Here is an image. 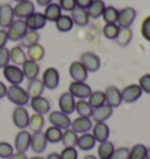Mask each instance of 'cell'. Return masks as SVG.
Returning <instances> with one entry per match:
<instances>
[{
	"mask_svg": "<svg viewBox=\"0 0 150 159\" xmlns=\"http://www.w3.org/2000/svg\"><path fill=\"white\" fill-rule=\"evenodd\" d=\"M6 97L11 103L15 104L16 107H25L30 103V97L28 96L26 89H24L21 85L11 84L7 87V94Z\"/></svg>",
	"mask_w": 150,
	"mask_h": 159,
	"instance_id": "cell-1",
	"label": "cell"
},
{
	"mask_svg": "<svg viewBox=\"0 0 150 159\" xmlns=\"http://www.w3.org/2000/svg\"><path fill=\"white\" fill-rule=\"evenodd\" d=\"M2 75L5 80L10 83V84H16L20 85L24 82V73L21 67L15 65H7L5 68H2Z\"/></svg>",
	"mask_w": 150,
	"mask_h": 159,
	"instance_id": "cell-2",
	"label": "cell"
},
{
	"mask_svg": "<svg viewBox=\"0 0 150 159\" xmlns=\"http://www.w3.org/2000/svg\"><path fill=\"white\" fill-rule=\"evenodd\" d=\"M27 26H26L25 21L22 19H15L12 24H11L7 28V36H8V41H20L21 38L25 35V33L27 32Z\"/></svg>",
	"mask_w": 150,
	"mask_h": 159,
	"instance_id": "cell-3",
	"label": "cell"
},
{
	"mask_svg": "<svg viewBox=\"0 0 150 159\" xmlns=\"http://www.w3.org/2000/svg\"><path fill=\"white\" fill-rule=\"evenodd\" d=\"M48 122L50 125H54L61 130H66L70 128L72 120L69 118V115L62 112L60 110H53L48 112Z\"/></svg>",
	"mask_w": 150,
	"mask_h": 159,
	"instance_id": "cell-4",
	"label": "cell"
},
{
	"mask_svg": "<svg viewBox=\"0 0 150 159\" xmlns=\"http://www.w3.org/2000/svg\"><path fill=\"white\" fill-rule=\"evenodd\" d=\"M42 83L46 89L54 90L60 84V74L59 70L54 67H48L42 73Z\"/></svg>",
	"mask_w": 150,
	"mask_h": 159,
	"instance_id": "cell-5",
	"label": "cell"
},
{
	"mask_svg": "<svg viewBox=\"0 0 150 159\" xmlns=\"http://www.w3.org/2000/svg\"><path fill=\"white\" fill-rule=\"evenodd\" d=\"M80 62L85 66L88 73H95L101 67L100 56L93 52H83L80 56Z\"/></svg>",
	"mask_w": 150,
	"mask_h": 159,
	"instance_id": "cell-6",
	"label": "cell"
},
{
	"mask_svg": "<svg viewBox=\"0 0 150 159\" xmlns=\"http://www.w3.org/2000/svg\"><path fill=\"white\" fill-rule=\"evenodd\" d=\"M136 15H137V12L134 7H130V6L123 7L122 10L119 11V18L116 24L121 28H130V26L135 21Z\"/></svg>",
	"mask_w": 150,
	"mask_h": 159,
	"instance_id": "cell-7",
	"label": "cell"
},
{
	"mask_svg": "<svg viewBox=\"0 0 150 159\" xmlns=\"http://www.w3.org/2000/svg\"><path fill=\"white\" fill-rule=\"evenodd\" d=\"M12 120L18 129L22 130L28 128V122H30L28 110L25 107H15L12 111Z\"/></svg>",
	"mask_w": 150,
	"mask_h": 159,
	"instance_id": "cell-8",
	"label": "cell"
},
{
	"mask_svg": "<svg viewBox=\"0 0 150 159\" xmlns=\"http://www.w3.org/2000/svg\"><path fill=\"white\" fill-rule=\"evenodd\" d=\"M91 88L89 84H87L86 82H76L73 81L70 82L69 87H68V93L74 96L77 99H87L91 94Z\"/></svg>",
	"mask_w": 150,
	"mask_h": 159,
	"instance_id": "cell-9",
	"label": "cell"
},
{
	"mask_svg": "<svg viewBox=\"0 0 150 159\" xmlns=\"http://www.w3.org/2000/svg\"><path fill=\"white\" fill-rule=\"evenodd\" d=\"M103 91L105 96V104L110 105L113 109L122 104V94L116 85H108Z\"/></svg>",
	"mask_w": 150,
	"mask_h": 159,
	"instance_id": "cell-10",
	"label": "cell"
},
{
	"mask_svg": "<svg viewBox=\"0 0 150 159\" xmlns=\"http://www.w3.org/2000/svg\"><path fill=\"white\" fill-rule=\"evenodd\" d=\"M121 94H122V101L124 103H134L137 99L141 98V96L143 95V91L138 84L131 83L121 90Z\"/></svg>",
	"mask_w": 150,
	"mask_h": 159,
	"instance_id": "cell-11",
	"label": "cell"
},
{
	"mask_svg": "<svg viewBox=\"0 0 150 159\" xmlns=\"http://www.w3.org/2000/svg\"><path fill=\"white\" fill-rule=\"evenodd\" d=\"M32 134L26 129L20 130L14 137V150L18 152H26L30 146Z\"/></svg>",
	"mask_w": 150,
	"mask_h": 159,
	"instance_id": "cell-12",
	"label": "cell"
},
{
	"mask_svg": "<svg viewBox=\"0 0 150 159\" xmlns=\"http://www.w3.org/2000/svg\"><path fill=\"white\" fill-rule=\"evenodd\" d=\"M47 139L45 137V134L41 131H33L32 134V138H30V149L36 154L42 153L46 149H47Z\"/></svg>",
	"mask_w": 150,
	"mask_h": 159,
	"instance_id": "cell-13",
	"label": "cell"
},
{
	"mask_svg": "<svg viewBox=\"0 0 150 159\" xmlns=\"http://www.w3.org/2000/svg\"><path fill=\"white\" fill-rule=\"evenodd\" d=\"M13 12H14V18L25 20L28 15L35 12V5L32 0L16 2L15 6L13 7Z\"/></svg>",
	"mask_w": 150,
	"mask_h": 159,
	"instance_id": "cell-14",
	"label": "cell"
},
{
	"mask_svg": "<svg viewBox=\"0 0 150 159\" xmlns=\"http://www.w3.org/2000/svg\"><path fill=\"white\" fill-rule=\"evenodd\" d=\"M69 76L73 81L76 82H86L88 79V70L85 68V66L81 63L80 61H73L69 66Z\"/></svg>",
	"mask_w": 150,
	"mask_h": 159,
	"instance_id": "cell-15",
	"label": "cell"
},
{
	"mask_svg": "<svg viewBox=\"0 0 150 159\" xmlns=\"http://www.w3.org/2000/svg\"><path fill=\"white\" fill-rule=\"evenodd\" d=\"M24 21H25L26 26H27V30H42L46 26V24H47V20H46L45 15H44V13H41V12H34V13H32Z\"/></svg>",
	"mask_w": 150,
	"mask_h": 159,
	"instance_id": "cell-16",
	"label": "cell"
},
{
	"mask_svg": "<svg viewBox=\"0 0 150 159\" xmlns=\"http://www.w3.org/2000/svg\"><path fill=\"white\" fill-rule=\"evenodd\" d=\"M75 103H76V98L68 91L62 93L58 101L60 111L67 115H72L75 111Z\"/></svg>",
	"mask_w": 150,
	"mask_h": 159,
	"instance_id": "cell-17",
	"label": "cell"
},
{
	"mask_svg": "<svg viewBox=\"0 0 150 159\" xmlns=\"http://www.w3.org/2000/svg\"><path fill=\"white\" fill-rule=\"evenodd\" d=\"M14 21V12L13 6L8 2H4L0 5V28L6 30Z\"/></svg>",
	"mask_w": 150,
	"mask_h": 159,
	"instance_id": "cell-18",
	"label": "cell"
},
{
	"mask_svg": "<svg viewBox=\"0 0 150 159\" xmlns=\"http://www.w3.org/2000/svg\"><path fill=\"white\" fill-rule=\"evenodd\" d=\"M30 105L33 109V111L36 114L46 115L50 111V102L42 95L36 96V97H32L30 99Z\"/></svg>",
	"mask_w": 150,
	"mask_h": 159,
	"instance_id": "cell-19",
	"label": "cell"
},
{
	"mask_svg": "<svg viewBox=\"0 0 150 159\" xmlns=\"http://www.w3.org/2000/svg\"><path fill=\"white\" fill-rule=\"evenodd\" d=\"M93 128V120L90 117H76L72 120V124H70V129H73L77 134H86V132H89Z\"/></svg>",
	"mask_w": 150,
	"mask_h": 159,
	"instance_id": "cell-20",
	"label": "cell"
},
{
	"mask_svg": "<svg viewBox=\"0 0 150 159\" xmlns=\"http://www.w3.org/2000/svg\"><path fill=\"white\" fill-rule=\"evenodd\" d=\"M90 131H91L93 137H94L96 142H99V143L105 142V140H108V138H109V136H110V129L105 122H97V123H94Z\"/></svg>",
	"mask_w": 150,
	"mask_h": 159,
	"instance_id": "cell-21",
	"label": "cell"
},
{
	"mask_svg": "<svg viewBox=\"0 0 150 159\" xmlns=\"http://www.w3.org/2000/svg\"><path fill=\"white\" fill-rule=\"evenodd\" d=\"M21 69H22L25 79H27L28 81L38 79V76L40 75V65H39V62L32 61L30 59H27L24 62V65L21 66Z\"/></svg>",
	"mask_w": 150,
	"mask_h": 159,
	"instance_id": "cell-22",
	"label": "cell"
},
{
	"mask_svg": "<svg viewBox=\"0 0 150 159\" xmlns=\"http://www.w3.org/2000/svg\"><path fill=\"white\" fill-rule=\"evenodd\" d=\"M113 115V108L108 104H103L99 107V108H95L93 109V114L90 116V118L93 122H105L107 119H109Z\"/></svg>",
	"mask_w": 150,
	"mask_h": 159,
	"instance_id": "cell-23",
	"label": "cell"
},
{
	"mask_svg": "<svg viewBox=\"0 0 150 159\" xmlns=\"http://www.w3.org/2000/svg\"><path fill=\"white\" fill-rule=\"evenodd\" d=\"M26 60H27V54L20 45L13 46L10 49V61L12 62V65L21 67Z\"/></svg>",
	"mask_w": 150,
	"mask_h": 159,
	"instance_id": "cell-24",
	"label": "cell"
},
{
	"mask_svg": "<svg viewBox=\"0 0 150 159\" xmlns=\"http://www.w3.org/2000/svg\"><path fill=\"white\" fill-rule=\"evenodd\" d=\"M95 138L93 137V134L90 132H86V134H79V139H77V144L76 148H79L81 151H89V150L94 149L96 145Z\"/></svg>",
	"mask_w": 150,
	"mask_h": 159,
	"instance_id": "cell-25",
	"label": "cell"
},
{
	"mask_svg": "<svg viewBox=\"0 0 150 159\" xmlns=\"http://www.w3.org/2000/svg\"><path fill=\"white\" fill-rule=\"evenodd\" d=\"M45 85L42 83V81L40 79H34V80H30L28 83H27V87H26V91L30 96V98L32 97H36V96H41L45 91Z\"/></svg>",
	"mask_w": 150,
	"mask_h": 159,
	"instance_id": "cell-26",
	"label": "cell"
},
{
	"mask_svg": "<svg viewBox=\"0 0 150 159\" xmlns=\"http://www.w3.org/2000/svg\"><path fill=\"white\" fill-rule=\"evenodd\" d=\"M70 16L73 19L74 25L79 26V27H85L89 24V15L87 13V11L83 10V8L76 7L74 11L70 12Z\"/></svg>",
	"mask_w": 150,
	"mask_h": 159,
	"instance_id": "cell-27",
	"label": "cell"
},
{
	"mask_svg": "<svg viewBox=\"0 0 150 159\" xmlns=\"http://www.w3.org/2000/svg\"><path fill=\"white\" fill-rule=\"evenodd\" d=\"M115 151V145L113 144V142L105 140L99 143L97 148V158L99 159H111V156Z\"/></svg>",
	"mask_w": 150,
	"mask_h": 159,
	"instance_id": "cell-28",
	"label": "cell"
},
{
	"mask_svg": "<svg viewBox=\"0 0 150 159\" xmlns=\"http://www.w3.org/2000/svg\"><path fill=\"white\" fill-rule=\"evenodd\" d=\"M105 6L107 5H105V2L103 0H93V2L90 4L89 7L86 11H87L90 19H99L103 14Z\"/></svg>",
	"mask_w": 150,
	"mask_h": 159,
	"instance_id": "cell-29",
	"label": "cell"
},
{
	"mask_svg": "<svg viewBox=\"0 0 150 159\" xmlns=\"http://www.w3.org/2000/svg\"><path fill=\"white\" fill-rule=\"evenodd\" d=\"M61 14H62V10L58 2H50L49 5L46 6L45 11H44V15H45L46 20L50 21V22H55Z\"/></svg>",
	"mask_w": 150,
	"mask_h": 159,
	"instance_id": "cell-30",
	"label": "cell"
},
{
	"mask_svg": "<svg viewBox=\"0 0 150 159\" xmlns=\"http://www.w3.org/2000/svg\"><path fill=\"white\" fill-rule=\"evenodd\" d=\"M54 24H55V28L59 30V32H61V33L69 32V30H73V26H74L72 16L68 14H61L59 16V19L56 20Z\"/></svg>",
	"mask_w": 150,
	"mask_h": 159,
	"instance_id": "cell-31",
	"label": "cell"
},
{
	"mask_svg": "<svg viewBox=\"0 0 150 159\" xmlns=\"http://www.w3.org/2000/svg\"><path fill=\"white\" fill-rule=\"evenodd\" d=\"M39 41H40V33H39V30H28L25 33V35L21 38L20 46L22 48H28V47L35 45V43H39Z\"/></svg>",
	"mask_w": 150,
	"mask_h": 159,
	"instance_id": "cell-32",
	"label": "cell"
},
{
	"mask_svg": "<svg viewBox=\"0 0 150 159\" xmlns=\"http://www.w3.org/2000/svg\"><path fill=\"white\" fill-rule=\"evenodd\" d=\"M77 139H79V134L75 132L73 129H66L62 131V138H61V143L65 148H76L77 144Z\"/></svg>",
	"mask_w": 150,
	"mask_h": 159,
	"instance_id": "cell-33",
	"label": "cell"
},
{
	"mask_svg": "<svg viewBox=\"0 0 150 159\" xmlns=\"http://www.w3.org/2000/svg\"><path fill=\"white\" fill-rule=\"evenodd\" d=\"M26 54H27V59L35 61V62H39L45 57V48L40 43H35V45L27 48Z\"/></svg>",
	"mask_w": 150,
	"mask_h": 159,
	"instance_id": "cell-34",
	"label": "cell"
},
{
	"mask_svg": "<svg viewBox=\"0 0 150 159\" xmlns=\"http://www.w3.org/2000/svg\"><path fill=\"white\" fill-rule=\"evenodd\" d=\"M62 131L63 130L56 128L54 125H50L47 129L45 130V137L47 139V142L50 144H56V143H60L61 138H62Z\"/></svg>",
	"mask_w": 150,
	"mask_h": 159,
	"instance_id": "cell-35",
	"label": "cell"
},
{
	"mask_svg": "<svg viewBox=\"0 0 150 159\" xmlns=\"http://www.w3.org/2000/svg\"><path fill=\"white\" fill-rule=\"evenodd\" d=\"M89 105L95 109V108H99L101 105L105 104V91L102 90H95V91H91V94L89 95V97L87 98Z\"/></svg>",
	"mask_w": 150,
	"mask_h": 159,
	"instance_id": "cell-36",
	"label": "cell"
},
{
	"mask_svg": "<svg viewBox=\"0 0 150 159\" xmlns=\"http://www.w3.org/2000/svg\"><path fill=\"white\" fill-rule=\"evenodd\" d=\"M75 112L81 117H90L93 114V108L87 99H77L75 103Z\"/></svg>",
	"mask_w": 150,
	"mask_h": 159,
	"instance_id": "cell-37",
	"label": "cell"
},
{
	"mask_svg": "<svg viewBox=\"0 0 150 159\" xmlns=\"http://www.w3.org/2000/svg\"><path fill=\"white\" fill-rule=\"evenodd\" d=\"M133 40V30L130 28H121L116 36V43L120 47H127Z\"/></svg>",
	"mask_w": 150,
	"mask_h": 159,
	"instance_id": "cell-38",
	"label": "cell"
},
{
	"mask_svg": "<svg viewBox=\"0 0 150 159\" xmlns=\"http://www.w3.org/2000/svg\"><path fill=\"white\" fill-rule=\"evenodd\" d=\"M44 126H45V117H44V115L36 114V112L30 115L28 128H30L33 131H41Z\"/></svg>",
	"mask_w": 150,
	"mask_h": 159,
	"instance_id": "cell-39",
	"label": "cell"
},
{
	"mask_svg": "<svg viewBox=\"0 0 150 159\" xmlns=\"http://www.w3.org/2000/svg\"><path fill=\"white\" fill-rule=\"evenodd\" d=\"M117 18H119V10L114 6H105L102 14V19L105 20V24H116Z\"/></svg>",
	"mask_w": 150,
	"mask_h": 159,
	"instance_id": "cell-40",
	"label": "cell"
},
{
	"mask_svg": "<svg viewBox=\"0 0 150 159\" xmlns=\"http://www.w3.org/2000/svg\"><path fill=\"white\" fill-rule=\"evenodd\" d=\"M120 30L121 27L117 24H105L103 28H102V33H103V36L105 39L115 40Z\"/></svg>",
	"mask_w": 150,
	"mask_h": 159,
	"instance_id": "cell-41",
	"label": "cell"
},
{
	"mask_svg": "<svg viewBox=\"0 0 150 159\" xmlns=\"http://www.w3.org/2000/svg\"><path fill=\"white\" fill-rule=\"evenodd\" d=\"M145 152L147 146L137 143L129 149V159H145Z\"/></svg>",
	"mask_w": 150,
	"mask_h": 159,
	"instance_id": "cell-42",
	"label": "cell"
},
{
	"mask_svg": "<svg viewBox=\"0 0 150 159\" xmlns=\"http://www.w3.org/2000/svg\"><path fill=\"white\" fill-rule=\"evenodd\" d=\"M14 152L13 145L8 142H0V158L7 159Z\"/></svg>",
	"mask_w": 150,
	"mask_h": 159,
	"instance_id": "cell-43",
	"label": "cell"
},
{
	"mask_svg": "<svg viewBox=\"0 0 150 159\" xmlns=\"http://www.w3.org/2000/svg\"><path fill=\"white\" fill-rule=\"evenodd\" d=\"M140 32H141L142 38H143L145 41L150 42V15L145 16L144 19H143L142 24H141Z\"/></svg>",
	"mask_w": 150,
	"mask_h": 159,
	"instance_id": "cell-44",
	"label": "cell"
},
{
	"mask_svg": "<svg viewBox=\"0 0 150 159\" xmlns=\"http://www.w3.org/2000/svg\"><path fill=\"white\" fill-rule=\"evenodd\" d=\"M79 152L76 148H63L60 153V159H77Z\"/></svg>",
	"mask_w": 150,
	"mask_h": 159,
	"instance_id": "cell-45",
	"label": "cell"
},
{
	"mask_svg": "<svg viewBox=\"0 0 150 159\" xmlns=\"http://www.w3.org/2000/svg\"><path fill=\"white\" fill-rule=\"evenodd\" d=\"M140 88L142 89L143 93L150 95V74H144L142 75L140 79H138V83Z\"/></svg>",
	"mask_w": 150,
	"mask_h": 159,
	"instance_id": "cell-46",
	"label": "cell"
},
{
	"mask_svg": "<svg viewBox=\"0 0 150 159\" xmlns=\"http://www.w3.org/2000/svg\"><path fill=\"white\" fill-rule=\"evenodd\" d=\"M10 49L7 47H1L0 48V69L10 65Z\"/></svg>",
	"mask_w": 150,
	"mask_h": 159,
	"instance_id": "cell-47",
	"label": "cell"
},
{
	"mask_svg": "<svg viewBox=\"0 0 150 159\" xmlns=\"http://www.w3.org/2000/svg\"><path fill=\"white\" fill-rule=\"evenodd\" d=\"M111 159H129V149L125 146L115 148V151L111 156Z\"/></svg>",
	"mask_w": 150,
	"mask_h": 159,
	"instance_id": "cell-48",
	"label": "cell"
},
{
	"mask_svg": "<svg viewBox=\"0 0 150 159\" xmlns=\"http://www.w3.org/2000/svg\"><path fill=\"white\" fill-rule=\"evenodd\" d=\"M59 6L61 7V10L65 12H72L76 8V2L75 0H59Z\"/></svg>",
	"mask_w": 150,
	"mask_h": 159,
	"instance_id": "cell-49",
	"label": "cell"
},
{
	"mask_svg": "<svg viewBox=\"0 0 150 159\" xmlns=\"http://www.w3.org/2000/svg\"><path fill=\"white\" fill-rule=\"evenodd\" d=\"M8 42V36H7V32L4 28H0V48L1 47H6V43Z\"/></svg>",
	"mask_w": 150,
	"mask_h": 159,
	"instance_id": "cell-50",
	"label": "cell"
},
{
	"mask_svg": "<svg viewBox=\"0 0 150 159\" xmlns=\"http://www.w3.org/2000/svg\"><path fill=\"white\" fill-rule=\"evenodd\" d=\"M75 2H76V7L87 10L90 4L93 2V0H75Z\"/></svg>",
	"mask_w": 150,
	"mask_h": 159,
	"instance_id": "cell-51",
	"label": "cell"
},
{
	"mask_svg": "<svg viewBox=\"0 0 150 159\" xmlns=\"http://www.w3.org/2000/svg\"><path fill=\"white\" fill-rule=\"evenodd\" d=\"M28 157L26 156V152H18V151H15L12 153L11 157H8L7 159H27Z\"/></svg>",
	"mask_w": 150,
	"mask_h": 159,
	"instance_id": "cell-52",
	"label": "cell"
},
{
	"mask_svg": "<svg viewBox=\"0 0 150 159\" xmlns=\"http://www.w3.org/2000/svg\"><path fill=\"white\" fill-rule=\"evenodd\" d=\"M6 94H7V85H5L2 81H0V99L6 97Z\"/></svg>",
	"mask_w": 150,
	"mask_h": 159,
	"instance_id": "cell-53",
	"label": "cell"
},
{
	"mask_svg": "<svg viewBox=\"0 0 150 159\" xmlns=\"http://www.w3.org/2000/svg\"><path fill=\"white\" fill-rule=\"evenodd\" d=\"M35 1H36V4L39 6H41V7H42V6L46 7L47 5H49L50 2H53V0H35Z\"/></svg>",
	"mask_w": 150,
	"mask_h": 159,
	"instance_id": "cell-54",
	"label": "cell"
},
{
	"mask_svg": "<svg viewBox=\"0 0 150 159\" xmlns=\"http://www.w3.org/2000/svg\"><path fill=\"white\" fill-rule=\"evenodd\" d=\"M45 159H60V153H58V152H50Z\"/></svg>",
	"mask_w": 150,
	"mask_h": 159,
	"instance_id": "cell-55",
	"label": "cell"
},
{
	"mask_svg": "<svg viewBox=\"0 0 150 159\" xmlns=\"http://www.w3.org/2000/svg\"><path fill=\"white\" fill-rule=\"evenodd\" d=\"M83 159H99V158L95 157V156H93V154H87V156L83 157Z\"/></svg>",
	"mask_w": 150,
	"mask_h": 159,
	"instance_id": "cell-56",
	"label": "cell"
},
{
	"mask_svg": "<svg viewBox=\"0 0 150 159\" xmlns=\"http://www.w3.org/2000/svg\"><path fill=\"white\" fill-rule=\"evenodd\" d=\"M145 159H150V148H147V152H145Z\"/></svg>",
	"mask_w": 150,
	"mask_h": 159,
	"instance_id": "cell-57",
	"label": "cell"
},
{
	"mask_svg": "<svg viewBox=\"0 0 150 159\" xmlns=\"http://www.w3.org/2000/svg\"><path fill=\"white\" fill-rule=\"evenodd\" d=\"M27 159H45L44 157H41V156H34V157H30V158Z\"/></svg>",
	"mask_w": 150,
	"mask_h": 159,
	"instance_id": "cell-58",
	"label": "cell"
},
{
	"mask_svg": "<svg viewBox=\"0 0 150 159\" xmlns=\"http://www.w3.org/2000/svg\"><path fill=\"white\" fill-rule=\"evenodd\" d=\"M12 1H15V2H21V1H26V0H12Z\"/></svg>",
	"mask_w": 150,
	"mask_h": 159,
	"instance_id": "cell-59",
	"label": "cell"
}]
</instances>
